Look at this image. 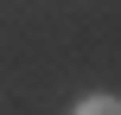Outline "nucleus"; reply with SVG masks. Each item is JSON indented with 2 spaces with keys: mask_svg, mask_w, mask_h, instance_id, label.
Segmentation results:
<instances>
[{
  "mask_svg": "<svg viewBox=\"0 0 121 115\" xmlns=\"http://www.w3.org/2000/svg\"><path fill=\"white\" fill-rule=\"evenodd\" d=\"M70 115H121V96H83Z\"/></svg>",
  "mask_w": 121,
  "mask_h": 115,
  "instance_id": "1",
  "label": "nucleus"
}]
</instances>
